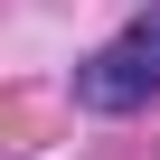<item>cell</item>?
Listing matches in <instances>:
<instances>
[{"label": "cell", "instance_id": "1", "mask_svg": "<svg viewBox=\"0 0 160 160\" xmlns=\"http://www.w3.org/2000/svg\"><path fill=\"white\" fill-rule=\"evenodd\" d=\"M151 94H160V0L122 38H104L85 66H75V104H85V113H141Z\"/></svg>", "mask_w": 160, "mask_h": 160}]
</instances>
